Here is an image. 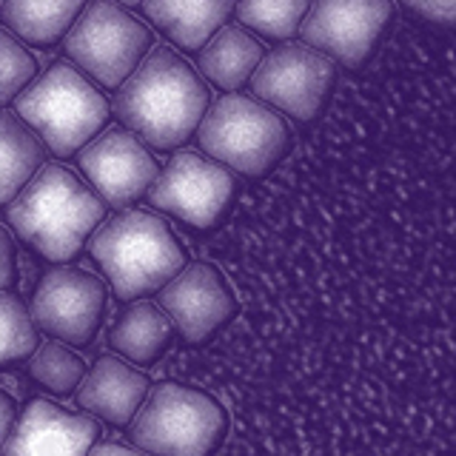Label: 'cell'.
<instances>
[{
    "label": "cell",
    "mask_w": 456,
    "mask_h": 456,
    "mask_svg": "<svg viewBox=\"0 0 456 456\" xmlns=\"http://www.w3.org/2000/svg\"><path fill=\"white\" fill-rule=\"evenodd\" d=\"M237 180L225 166L200 157L197 151H180L157 171L146 200L157 211L189 223L194 228H217L232 206Z\"/></svg>",
    "instance_id": "ba28073f"
},
{
    "label": "cell",
    "mask_w": 456,
    "mask_h": 456,
    "mask_svg": "<svg viewBox=\"0 0 456 456\" xmlns=\"http://www.w3.org/2000/svg\"><path fill=\"white\" fill-rule=\"evenodd\" d=\"M14 282V242L0 228V291Z\"/></svg>",
    "instance_id": "484cf974"
},
{
    "label": "cell",
    "mask_w": 456,
    "mask_h": 456,
    "mask_svg": "<svg viewBox=\"0 0 456 456\" xmlns=\"http://www.w3.org/2000/svg\"><path fill=\"white\" fill-rule=\"evenodd\" d=\"M37 348V328L18 294L0 291V368L20 362Z\"/></svg>",
    "instance_id": "603a6c76"
},
{
    "label": "cell",
    "mask_w": 456,
    "mask_h": 456,
    "mask_svg": "<svg viewBox=\"0 0 456 456\" xmlns=\"http://www.w3.org/2000/svg\"><path fill=\"white\" fill-rule=\"evenodd\" d=\"M100 439V425L57 408L46 399H32L20 417H14L12 434L0 456H89Z\"/></svg>",
    "instance_id": "5bb4252c"
},
{
    "label": "cell",
    "mask_w": 456,
    "mask_h": 456,
    "mask_svg": "<svg viewBox=\"0 0 456 456\" xmlns=\"http://www.w3.org/2000/svg\"><path fill=\"white\" fill-rule=\"evenodd\" d=\"M106 314L103 280L75 265L52 268L37 282L28 317L35 328L66 346H89Z\"/></svg>",
    "instance_id": "8fae6325"
},
{
    "label": "cell",
    "mask_w": 456,
    "mask_h": 456,
    "mask_svg": "<svg viewBox=\"0 0 456 456\" xmlns=\"http://www.w3.org/2000/svg\"><path fill=\"white\" fill-rule=\"evenodd\" d=\"M171 339H175V325H171L168 314L149 299H137L118 314V320L111 325L109 346L114 348V354L126 356L128 362L151 365L160 360Z\"/></svg>",
    "instance_id": "ac0fdd59"
},
{
    "label": "cell",
    "mask_w": 456,
    "mask_h": 456,
    "mask_svg": "<svg viewBox=\"0 0 456 456\" xmlns=\"http://www.w3.org/2000/svg\"><path fill=\"white\" fill-rule=\"evenodd\" d=\"M311 0H237V20L271 40H289L297 35Z\"/></svg>",
    "instance_id": "7402d4cb"
},
{
    "label": "cell",
    "mask_w": 456,
    "mask_h": 456,
    "mask_svg": "<svg viewBox=\"0 0 456 456\" xmlns=\"http://www.w3.org/2000/svg\"><path fill=\"white\" fill-rule=\"evenodd\" d=\"M263 54V43L248 28H242L240 23H225L206 40V46L197 49V69L200 75H206V80L220 86L228 94L251 80Z\"/></svg>",
    "instance_id": "e0dca14e"
},
{
    "label": "cell",
    "mask_w": 456,
    "mask_h": 456,
    "mask_svg": "<svg viewBox=\"0 0 456 456\" xmlns=\"http://www.w3.org/2000/svg\"><path fill=\"white\" fill-rule=\"evenodd\" d=\"M40 137L14 111H0V208L23 191V185L43 166Z\"/></svg>",
    "instance_id": "ffe728a7"
},
{
    "label": "cell",
    "mask_w": 456,
    "mask_h": 456,
    "mask_svg": "<svg viewBox=\"0 0 456 456\" xmlns=\"http://www.w3.org/2000/svg\"><path fill=\"white\" fill-rule=\"evenodd\" d=\"M86 0H0V23L20 43L52 46L63 40Z\"/></svg>",
    "instance_id": "d6986e66"
},
{
    "label": "cell",
    "mask_w": 456,
    "mask_h": 456,
    "mask_svg": "<svg viewBox=\"0 0 456 456\" xmlns=\"http://www.w3.org/2000/svg\"><path fill=\"white\" fill-rule=\"evenodd\" d=\"M197 142L208 160L246 177H265L289 154L291 132L271 106L256 97L228 92L203 114Z\"/></svg>",
    "instance_id": "8992f818"
},
{
    "label": "cell",
    "mask_w": 456,
    "mask_h": 456,
    "mask_svg": "<svg viewBox=\"0 0 456 456\" xmlns=\"http://www.w3.org/2000/svg\"><path fill=\"white\" fill-rule=\"evenodd\" d=\"M151 46L149 26L132 18L114 0L86 4L63 37L69 63L106 89H120V83L140 66Z\"/></svg>",
    "instance_id": "52a82bcc"
},
{
    "label": "cell",
    "mask_w": 456,
    "mask_h": 456,
    "mask_svg": "<svg viewBox=\"0 0 456 456\" xmlns=\"http://www.w3.org/2000/svg\"><path fill=\"white\" fill-rule=\"evenodd\" d=\"M334 80L337 66L331 57L314 52L305 43H282L263 54L248 83L260 103L308 123L322 111Z\"/></svg>",
    "instance_id": "9c48e42d"
},
{
    "label": "cell",
    "mask_w": 456,
    "mask_h": 456,
    "mask_svg": "<svg viewBox=\"0 0 456 456\" xmlns=\"http://www.w3.org/2000/svg\"><path fill=\"white\" fill-rule=\"evenodd\" d=\"M14 417H18V408H14V399L9 394L0 391V453H4V445L12 434Z\"/></svg>",
    "instance_id": "4316f807"
},
{
    "label": "cell",
    "mask_w": 456,
    "mask_h": 456,
    "mask_svg": "<svg viewBox=\"0 0 456 456\" xmlns=\"http://www.w3.org/2000/svg\"><path fill=\"white\" fill-rule=\"evenodd\" d=\"M35 77H37L35 54L0 26V106L12 103Z\"/></svg>",
    "instance_id": "cb8c5ba5"
},
{
    "label": "cell",
    "mask_w": 456,
    "mask_h": 456,
    "mask_svg": "<svg viewBox=\"0 0 456 456\" xmlns=\"http://www.w3.org/2000/svg\"><path fill=\"white\" fill-rule=\"evenodd\" d=\"M237 0H142V14L177 43L183 52H197L232 18Z\"/></svg>",
    "instance_id": "2e32d148"
},
{
    "label": "cell",
    "mask_w": 456,
    "mask_h": 456,
    "mask_svg": "<svg viewBox=\"0 0 456 456\" xmlns=\"http://www.w3.org/2000/svg\"><path fill=\"white\" fill-rule=\"evenodd\" d=\"M14 114L54 157L77 154L109 123V103L69 61H54L12 100Z\"/></svg>",
    "instance_id": "277c9868"
},
{
    "label": "cell",
    "mask_w": 456,
    "mask_h": 456,
    "mask_svg": "<svg viewBox=\"0 0 456 456\" xmlns=\"http://www.w3.org/2000/svg\"><path fill=\"white\" fill-rule=\"evenodd\" d=\"M6 220L46 260L69 263L106 220V203L75 171L43 163L6 206Z\"/></svg>",
    "instance_id": "7a4b0ae2"
},
{
    "label": "cell",
    "mask_w": 456,
    "mask_h": 456,
    "mask_svg": "<svg viewBox=\"0 0 456 456\" xmlns=\"http://www.w3.org/2000/svg\"><path fill=\"white\" fill-rule=\"evenodd\" d=\"M114 4H123V6H140L142 0H114Z\"/></svg>",
    "instance_id": "f1b7e54d"
},
{
    "label": "cell",
    "mask_w": 456,
    "mask_h": 456,
    "mask_svg": "<svg viewBox=\"0 0 456 456\" xmlns=\"http://www.w3.org/2000/svg\"><path fill=\"white\" fill-rule=\"evenodd\" d=\"M403 4L422 14V18L442 26H451L456 18V0H403Z\"/></svg>",
    "instance_id": "d4e9b609"
},
{
    "label": "cell",
    "mask_w": 456,
    "mask_h": 456,
    "mask_svg": "<svg viewBox=\"0 0 456 456\" xmlns=\"http://www.w3.org/2000/svg\"><path fill=\"white\" fill-rule=\"evenodd\" d=\"M146 394L149 377L126 365L114 354H106L92 365V370H86L75 391V403L92 417H100L111 425H128L140 411Z\"/></svg>",
    "instance_id": "9a60e30c"
},
{
    "label": "cell",
    "mask_w": 456,
    "mask_h": 456,
    "mask_svg": "<svg viewBox=\"0 0 456 456\" xmlns=\"http://www.w3.org/2000/svg\"><path fill=\"white\" fill-rule=\"evenodd\" d=\"M160 308L185 342H203L237 314V297L217 265L191 263L160 289Z\"/></svg>",
    "instance_id": "4fadbf2b"
},
{
    "label": "cell",
    "mask_w": 456,
    "mask_h": 456,
    "mask_svg": "<svg viewBox=\"0 0 456 456\" xmlns=\"http://www.w3.org/2000/svg\"><path fill=\"white\" fill-rule=\"evenodd\" d=\"M208 103L211 92L203 77L175 49L160 43L120 83L114 114L137 140L171 151L197 132Z\"/></svg>",
    "instance_id": "6da1fadb"
},
{
    "label": "cell",
    "mask_w": 456,
    "mask_h": 456,
    "mask_svg": "<svg viewBox=\"0 0 456 456\" xmlns=\"http://www.w3.org/2000/svg\"><path fill=\"white\" fill-rule=\"evenodd\" d=\"M89 456H146V453L132 451V448H126V445H114V442H103V445H94L89 451Z\"/></svg>",
    "instance_id": "83f0119b"
},
{
    "label": "cell",
    "mask_w": 456,
    "mask_h": 456,
    "mask_svg": "<svg viewBox=\"0 0 456 456\" xmlns=\"http://www.w3.org/2000/svg\"><path fill=\"white\" fill-rule=\"evenodd\" d=\"M225 431L228 419L217 399L160 382L142 399L126 436L146 456H214Z\"/></svg>",
    "instance_id": "5b68a950"
},
{
    "label": "cell",
    "mask_w": 456,
    "mask_h": 456,
    "mask_svg": "<svg viewBox=\"0 0 456 456\" xmlns=\"http://www.w3.org/2000/svg\"><path fill=\"white\" fill-rule=\"evenodd\" d=\"M394 18L391 0H311L299 37L342 66H360Z\"/></svg>",
    "instance_id": "30bf717a"
},
{
    "label": "cell",
    "mask_w": 456,
    "mask_h": 456,
    "mask_svg": "<svg viewBox=\"0 0 456 456\" xmlns=\"http://www.w3.org/2000/svg\"><path fill=\"white\" fill-rule=\"evenodd\" d=\"M26 370L40 388H46L57 396L75 394L80 379L86 377V365L80 356L75 351H69V346H63V342L54 339H46L43 346L32 351Z\"/></svg>",
    "instance_id": "44dd1931"
},
{
    "label": "cell",
    "mask_w": 456,
    "mask_h": 456,
    "mask_svg": "<svg viewBox=\"0 0 456 456\" xmlns=\"http://www.w3.org/2000/svg\"><path fill=\"white\" fill-rule=\"evenodd\" d=\"M77 166L94 185V194L114 208H126L146 197L160 171L142 140L126 128H109L86 142L77 151Z\"/></svg>",
    "instance_id": "7c38bea8"
},
{
    "label": "cell",
    "mask_w": 456,
    "mask_h": 456,
    "mask_svg": "<svg viewBox=\"0 0 456 456\" xmlns=\"http://www.w3.org/2000/svg\"><path fill=\"white\" fill-rule=\"evenodd\" d=\"M89 251L118 299L160 291L185 265V251L171 228L151 211H120L89 237Z\"/></svg>",
    "instance_id": "3957f363"
}]
</instances>
